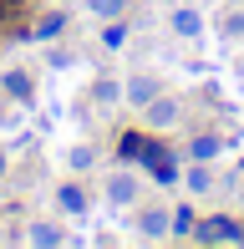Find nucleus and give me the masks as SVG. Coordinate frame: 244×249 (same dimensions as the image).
Returning <instances> with one entry per match:
<instances>
[{
  "label": "nucleus",
  "instance_id": "16",
  "mask_svg": "<svg viewBox=\"0 0 244 249\" xmlns=\"http://www.w3.org/2000/svg\"><path fill=\"white\" fill-rule=\"evenodd\" d=\"M56 31H61V16H46V20L36 26V36H56Z\"/></svg>",
  "mask_w": 244,
  "mask_h": 249
},
{
  "label": "nucleus",
  "instance_id": "5",
  "mask_svg": "<svg viewBox=\"0 0 244 249\" xmlns=\"http://www.w3.org/2000/svg\"><path fill=\"white\" fill-rule=\"evenodd\" d=\"M0 92L26 102V97H31V76H26V71H5V76H0Z\"/></svg>",
  "mask_w": 244,
  "mask_h": 249
},
{
  "label": "nucleus",
  "instance_id": "3",
  "mask_svg": "<svg viewBox=\"0 0 244 249\" xmlns=\"http://www.w3.org/2000/svg\"><path fill=\"white\" fill-rule=\"evenodd\" d=\"M148 122H153V127H173V122H178V107L163 102V97H153L148 102Z\"/></svg>",
  "mask_w": 244,
  "mask_h": 249
},
{
  "label": "nucleus",
  "instance_id": "19",
  "mask_svg": "<svg viewBox=\"0 0 244 249\" xmlns=\"http://www.w3.org/2000/svg\"><path fill=\"white\" fill-rule=\"evenodd\" d=\"M234 5H239V0H234Z\"/></svg>",
  "mask_w": 244,
  "mask_h": 249
},
{
  "label": "nucleus",
  "instance_id": "4",
  "mask_svg": "<svg viewBox=\"0 0 244 249\" xmlns=\"http://www.w3.org/2000/svg\"><path fill=\"white\" fill-rule=\"evenodd\" d=\"M173 31H178V36H198V31H204V16H198V10H173Z\"/></svg>",
  "mask_w": 244,
  "mask_h": 249
},
{
  "label": "nucleus",
  "instance_id": "11",
  "mask_svg": "<svg viewBox=\"0 0 244 249\" xmlns=\"http://www.w3.org/2000/svg\"><path fill=\"white\" fill-rule=\"evenodd\" d=\"M31 244H61V229L56 224H36V229H31Z\"/></svg>",
  "mask_w": 244,
  "mask_h": 249
},
{
  "label": "nucleus",
  "instance_id": "1",
  "mask_svg": "<svg viewBox=\"0 0 244 249\" xmlns=\"http://www.w3.org/2000/svg\"><path fill=\"white\" fill-rule=\"evenodd\" d=\"M229 224L234 219H224V213H219V219H204V224H193V239L198 244H229Z\"/></svg>",
  "mask_w": 244,
  "mask_h": 249
},
{
  "label": "nucleus",
  "instance_id": "6",
  "mask_svg": "<svg viewBox=\"0 0 244 249\" xmlns=\"http://www.w3.org/2000/svg\"><path fill=\"white\" fill-rule=\"evenodd\" d=\"M107 198H112V203H132V198H138V183H132L127 173H117L112 183H107Z\"/></svg>",
  "mask_w": 244,
  "mask_h": 249
},
{
  "label": "nucleus",
  "instance_id": "17",
  "mask_svg": "<svg viewBox=\"0 0 244 249\" xmlns=\"http://www.w3.org/2000/svg\"><path fill=\"white\" fill-rule=\"evenodd\" d=\"M0 178H5V153H0Z\"/></svg>",
  "mask_w": 244,
  "mask_h": 249
},
{
  "label": "nucleus",
  "instance_id": "7",
  "mask_svg": "<svg viewBox=\"0 0 244 249\" xmlns=\"http://www.w3.org/2000/svg\"><path fill=\"white\" fill-rule=\"evenodd\" d=\"M138 224H142V234H168V213H163V209H148Z\"/></svg>",
  "mask_w": 244,
  "mask_h": 249
},
{
  "label": "nucleus",
  "instance_id": "12",
  "mask_svg": "<svg viewBox=\"0 0 244 249\" xmlns=\"http://www.w3.org/2000/svg\"><path fill=\"white\" fill-rule=\"evenodd\" d=\"M92 97H97V102H117V97H122V87H117V82H97V87H92Z\"/></svg>",
  "mask_w": 244,
  "mask_h": 249
},
{
  "label": "nucleus",
  "instance_id": "18",
  "mask_svg": "<svg viewBox=\"0 0 244 249\" xmlns=\"http://www.w3.org/2000/svg\"><path fill=\"white\" fill-rule=\"evenodd\" d=\"M0 117H5V102H0Z\"/></svg>",
  "mask_w": 244,
  "mask_h": 249
},
{
  "label": "nucleus",
  "instance_id": "14",
  "mask_svg": "<svg viewBox=\"0 0 244 249\" xmlns=\"http://www.w3.org/2000/svg\"><path fill=\"white\" fill-rule=\"evenodd\" d=\"M173 229H178V234H193V209H178V213H173Z\"/></svg>",
  "mask_w": 244,
  "mask_h": 249
},
{
  "label": "nucleus",
  "instance_id": "10",
  "mask_svg": "<svg viewBox=\"0 0 244 249\" xmlns=\"http://www.w3.org/2000/svg\"><path fill=\"white\" fill-rule=\"evenodd\" d=\"M61 209H66V213H87V198H82V188H71V183H66V188H61Z\"/></svg>",
  "mask_w": 244,
  "mask_h": 249
},
{
  "label": "nucleus",
  "instance_id": "2",
  "mask_svg": "<svg viewBox=\"0 0 244 249\" xmlns=\"http://www.w3.org/2000/svg\"><path fill=\"white\" fill-rule=\"evenodd\" d=\"M122 97H127L132 107H148V102L158 97V82H153V76H132V82H127V92H122Z\"/></svg>",
  "mask_w": 244,
  "mask_h": 249
},
{
  "label": "nucleus",
  "instance_id": "13",
  "mask_svg": "<svg viewBox=\"0 0 244 249\" xmlns=\"http://www.w3.org/2000/svg\"><path fill=\"white\" fill-rule=\"evenodd\" d=\"M188 188H193V194H204V188H214V178H209V168H193V173H188Z\"/></svg>",
  "mask_w": 244,
  "mask_h": 249
},
{
  "label": "nucleus",
  "instance_id": "9",
  "mask_svg": "<svg viewBox=\"0 0 244 249\" xmlns=\"http://www.w3.org/2000/svg\"><path fill=\"white\" fill-rule=\"evenodd\" d=\"M142 148H148V138H142V132H127V138L117 142V153H122V158H142Z\"/></svg>",
  "mask_w": 244,
  "mask_h": 249
},
{
  "label": "nucleus",
  "instance_id": "8",
  "mask_svg": "<svg viewBox=\"0 0 244 249\" xmlns=\"http://www.w3.org/2000/svg\"><path fill=\"white\" fill-rule=\"evenodd\" d=\"M188 153H193V158H198V163H209V158H214V153H219V138H204V132H198V138H193V142H188Z\"/></svg>",
  "mask_w": 244,
  "mask_h": 249
},
{
  "label": "nucleus",
  "instance_id": "15",
  "mask_svg": "<svg viewBox=\"0 0 244 249\" xmlns=\"http://www.w3.org/2000/svg\"><path fill=\"white\" fill-rule=\"evenodd\" d=\"M97 16H122V0H92Z\"/></svg>",
  "mask_w": 244,
  "mask_h": 249
}]
</instances>
